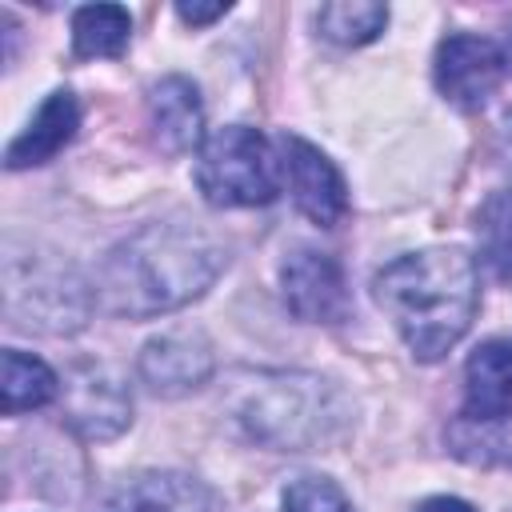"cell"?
<instances>
[{"mask_svg":"<svg viewBox=\"0 0 512 512\" xmlns=\"http://www.w3.org/2000/svg\"><path fill=\"white\" fill-rule=\"evenodd\" d=\"M224 264L228 248L204 224H148L104 260L96 292L108 312L148 320L204 296Z\"/></svg>","mask_w":512,"mask_h":512,"instance_id":"1","label":"cell"},{"mask_svg":"<svg viewBox=\"0 0 512 512\" xmlns=\"http://www.w3.org/2000/svg\"><path fill=\"white\" fill-rule=\"evenodd\" d=\"M372 292L416 360H440L468 332L480 304L476 264L460 248L408 252L376 272Z\"/></svg>","mask_w":512,"mask_h":512,"instance_id":"2","label":"cell"},{"mask_svg":"<svg viewBox=\"0 0 512 512\" xmlns=\"http://www.w3.org/2000/svg\"><path fill=\"white\" fill-rule=\"evenodd\" d=\"M252 440L272 448H308L340 424L336 396L316 376H264L236 408Z\"/></svg>","mask_w":512,"mask_h":512,"instance_id":"3","label":"cell"},{"mask_svg":"<svg viewBox=\"0 0 512 512\" xmlns=\"http://www.w3.org/2000/svg\"><path fill=\"white\" fill-rule=\"evenodd\" d=\"M196 184L216 208H256L276 200L280 168L268 140L248 124H228L212 132L196 160Z\"/></svg>","mask_w":512,"mask_h":512,"instance_id":"4","label":"cell"},{"mask_svg":"<svg viewBox=\"0 0 512 512\" xmlns=\"http://www.w3.org/2000/svg\"><path fill=\"white\" fill-rule=\"evenodd\" d=\"M4 284L12 324L44 332H72L84 324V292L64 268H44L32 260L20 264V256H8Z\"/></svg>","mask_w":512,"mask_h":512,"instance_id":"5","label":"cell"},{"mask_svg":"<svg viewBox=\"0 0 512 512\" xmlns=\"http://www.w3.org/2000/svg\"><path fill=\"white\" fill-rule=\"evenodd\" d=\"M504 76V60L500 48L484 36H468L456 32L448 40H440L436 48V88L444 100H452L456 108H480L496 84Z\"/></svg>","mask_w":512,"mask_h":512,"instance_id":"6","label":"cell"},{"mask_svg":"<svg viewBox=\"0 0 512 512\" xmlns=\"http://www.w3.org/2000/svg\"><path fill=\"white\" fill-rule=\"evenodd\" d=\"M280 148H284L280 168L288 176L296 208L308 220H316L320 228L340 224V216L348 212V188H344V176L336 172V164L316 144H308L300 136H284Z\"/></svg>","mask_w":512,"mask_h":512,"instance_id":"7","label":"cell"},{"mask_svg":"<svg viewBox=\"0 0 512 512\" xmlns=\"http://www.w3.org/2000/svg\"><path fill=\"white\" fill-rule=\"evenodd\" d=\"M284 300L300 320L312 324H336L348 316V288H344V272L332 256L312 252V248H296L284 268Z\"/></svg>","mask_w":512,"mask_h":512,"instance_id":"8","label":"cell"},{"mask_svg":"<svg viewBox=\"0 0 512 512\" xmlns=\"http://www.w3.org/2000/svg\"><path fill=\"white\" fill-rule=\"evenodd\" d=\"M140 376L160 396H180L212 376V348L196 332H168L140 352Z\"/></svg>","mask_w":512,"mask_h":512,"instance_id":"9","label":"cell"},{"mask_svg":"<svg viewBox=\"0 0 512 512\" xmlns=\"http://www.w3.org/2000/svg\"><path fill=\"white\" fill-rule=\"evenodd\" d=\"M464 416L492 424L512 416V340H484L464 364Z\"/></svg>","mask_w":512,"mask_h":512,"instance_id":"10","label":"cell"},{"mask_svg":"<svg viewBox=\"0 0 512 512\" xmlns=\"http://www.w3.org/2000/svg\"><path fill=\"white\" fill-rule=\"evenodd\" d=\"M68 424L88 440H108L128 424L132 400L104 368H80L68 388Z\"/></svg>","mask_w":512,"mask_h":512,"instance_id":"11","label":"cell"},{"mask_svg":"<svg viewBox=\"0 0 512 512\" xmlns=\"http://www.w3.org/2000/svg\"><path fill=\"white\" fill-rule=\"evenodd\" d=\"M148 112H152V128L164 152L180 156L188 148L200 144L204 136V104L192 80L184 76H164L152 96H148Z\"/></svg>","mask_w":512,"mask_h":512,"instance_id":"12","label":"cell"},{"mask_svg":"<svg viewBox=\"0 0 512 512\" xmlns=\"http://www.w3.org/2000/svg\"><path fill=\"white\" fill-rule=\"evenodd\" d=\"M80 128V108H76V96L68 88L52 92L40 112L28 120V128L8 144L4 152V164L8 168H32V164H48Z\"/></svg>","mask_w":512,"mask_h":512,"instance_id":"13","label":"cell"},{"mask_svg":"<svg viewBox=\"0 0 512 512\" xmlns=\"http://www.w3.org/2000/svg\"><path fill=\"white\" fill-rule=\"evenodd\" d=\"M120 512H212V496L176 472H156V476H140L124 488Z\"/></svg>","mask_w":512,"mask_h":512,"instance_id":"14","label":"cell"},{"mask_svg":"<svg viewBox=\"0 0 512 512\" xmlns=\"http://www.w3.org/2000/svg\"><path fill=\"white\" fill-rule=\"evenodd\" d=\"M132 20L120 4H88L72 16V44L76 56H120L128 48Z\"/></svg>","mask_w":512,"mask_h":512,"instance_id":"15","label":"cell"},{"mask_svg":"<svg viewBox=\"0 0 512 512\" xmlns=\"http://www.w3.org/2000/svg\"><path fill=\"white\" fill-rule=\"evenodd\" d=\"M56 388H60L56 372L44 360H36L28 352H16V348L4 352V384H0V392H4V412L8 416L48 404L56 396Z\"/></svg>","mask_w":512,"mask_h":512,"instance_id":"16","label":"cell"},{"mask_svg":"<svg viewBox=\"0 0 512 512\" xmlns=\"http://www.w3.org/2000/svg\"><path fill=\"white\" fill-rule=\"evenodd\" d=\"M480 260L496 280H512V188L492 192L476 212Z\"/></svg>","mask_w":512,"mask_h":512,"instance_id":"17","label":"cell"},{"mask_svg":"<svg viewBox=\"0 0 512 512\" xmlns=\"http://www.w3.org/2000/svg\"><path fill=\"white\" fill-rule=\"evenodd\" d=\"M388 24V8L384 4H368V0H344V4H324L316 12V28L332 40V44H368L384 32Z\"/></svg>","mask_w":512,"mask_h":512,"instance_id":"18","label":"cell"},{"mask_svg":"<svg viewBox=\"0 0 512 512\" xmlns=\"http://www.w3.org/2000/svg\"><path fill=\"white\" fill-rule=\"evenodd\" d=\"M284 512H352V504L332 480L304 476L284 492Z\"/></svg>","mask_w":512,"mask_h":512,"instance_id":"19","label":"cell"},{"mask_svg":"<svg viewBox=\"0 0 512 512\" xmlns=\"http://www.w3.org/2000/svg\"><path fill=\"white\" fill-rule=\"evenodd\" d=\"M224 12H228V4H176V16L184 24H208V20L224 16Z\"/></svg>","mask_w":512,"mask_h":512,"instance_id":"20","label":"cell"},{"mask_svg":"<svg viewBox=\"0 0 512 512\" xmlns=\"http://www.w3.org/2000/svg\"><path fill=\"white\" fill-rule=\"evenodd\" d=\"M416 512H472V504H464L456 496H428Z\"/></svg>","mask_w":512,"mask_h":512,"instance_id":"21","label":"cell"},{"mask_svg":"<svg viewBox=\"0 0 512 512\" xmlns=\"http://www.w3.org/2000/svg\"><path fill=\"white\" fill-rule=\"evenodd\" d=\"M500 60H504V72H512V24L504 32V44H500Z\"/></svg>","mask_w":512,"mask_h":512,"instance_id":"22","label":"cell"}]
</instances>
